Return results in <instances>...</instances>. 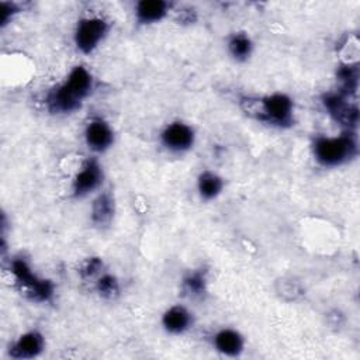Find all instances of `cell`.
I'll return each instance as SVG.
<instances>
[{
  "label": "cell",
  "instance_id": "cell-1",
  "mask_svg": "<svg viewBox=\"0 0 360 360\" xmlns=\"http://www.w3.org/2000/svg\"><path fill=\"white\" fill-rule=\"evenodd\" d=\"M91 89V73L84 66H75L66 80L48 94L46 105L53 114L73 112L90 94Z\"/></svg>",
  "mask_w": 360,
  "mask_h": 360
},
{
  "label": "cell",
  "instance_id": "cell-2",
  "mask_svg": "<svg viewBox=\"0 0 360 360\" xmlns=\"http://www.w3.org/2000/svg\"><path fill=\"white\" fill-rule=\"evenodd\" d=\"M242 111L266 124L280 128L291 127L294 122V104L292 100L283 93H274L264 97H242Z\"/></svg>",
  "mask_w": 360,
  "mask_h": 360
},
{
  "label": "cell",
  "instance_id": "cell-3",
  "mask_svg": "<svg viewBox=\"0 0 360 360\" xmlns=\"http://www.w3.org/2000/svg\"><path fill=\"white\" fill-rule=\"evenodd\" d=\"M312 150L319 165L325 167H336L354 159L359 153V146L353 131H345L338 136L315 138Z\"/></svg>",
  "mask_w": 360,
  "mask_h": 360
},
{
  "label": "cell",
  "instance_id": "cell-4",
  "mask_svg": "<svg viewBox=\"0 0 360 360\" xmlns=\"http://www.w3.org/2000/svg\"><path fill=\"white\" fill-rule=\"evenodd\" d=\"M10 274H13L15 283L21 287L22 292L38 302L51 301L53 297V284L49 280L35 276L28 263L18 257L11 262Z\"/></svg>",
  "mask_w": 360,
  "mask_h": 360
},
{
  "label": "cell",
  "instance_id": "cell-5",
  "mask_svg": "<svg viewBox=\"0 0 360 360\" xmlns=\"http://www.w3.org/2000/svg\"><path fill=\"white\" fill-rule=\"evenodd\" d=\"M108 32V22L101 17L82 18L75 30L73 39L82 53H91Z\"/></svg>",
  "mask_w": 360,
  "mask_h": 360
},
{
  "label": "cell",
  "instance_id": "cell-6",
  "mask_svg": "<svg viewBox=\"0 0 360 360\" xmlns=\"http://www.w3.org/2000/svg\"><path fill=\"white\" fill-rule=\"evenodd\" d=\"M322 103L336 122L343 125L346 131H353L359 122V110L357 105L350 101L349 96L342 93H329L323 96Z\"/></svg>",
  "mask_w": 360,
  "mask_h": 360
},
{
  "label": "cell",
  "instance_id": "cell-7",
  "mask_svg": "<svg viewBox=\"0 0 360 360\" xmlns=\"http://www.w3.org/2000/svg\"><path fill=\"white\" fill-rule=\"evenodd\" d=\"M103 181V170L96 159H87L72 181L75 197H84L100 187Z\"/></svg>",
  "mask_w": 360,
  "mask_h": 360
},
{
  "label": "cell",
  "instance_id": "cell-8",
  "mask_svg": "<svg viewBox=\"0 0 360 360\" xmlns=\"http://www.w3.org/2000/svg\"><path fill=\"white\" fill-rule=\"evenodd\" d=\"M194 131L188 124L176 121L169 124L160 134V141L170 152H186L194 143Z\"/></svg>",
  "mask_w": 360,
  "mask_h": 360
},
{
  "label": "cell",
  "instance_id": "cell-9",
  "mask_svg": "<svg viewBox=\"0 0 360 360\" xmlns=\"http://www.w3.org/2000/svg\"><path fill=\"white\" fill-rule=\"evenodd\" d=\"M84 141L93 152H104L114 142V132L111 127L98 117L91 118L84 128Z\"/></svg>",
  "mask_w": 360,
  "mask_h": 360
},
{
  "label": "cell",
  "instance_id": "cell-10",
  "mask_svg": "<svg viewBox=\"0 0 360 360\" xmlns=\"http://www.w3.org/2000/svg\"><path fill=\"white\" fill-rule=\"evenodd\" d=\"M45 346L44 336L38 330H30L21 335L10 347L8 354L13 359H32L37 357Z\"/></svg>",
  "mask_w": 360,
  "mask_h": 360
},
{
  "label": "cell",
  "instance_id": "cell-11",
  "mask_svg": "<svg viewBox=\"0 0 360 360\" xmlns=\"http://www.w3.org/2000/svg\"><path fill=\"white\" fill-rule=\"evenodd\" d=\"M170 10V4L165 0H141L135 4V18L142 25L162 21Z\"/></svg>",
  "mask_w": 360,
  "mask_h": 360
},
{
  "label": "cell",
  "instance_id": "cell-12",
  "mask_svg": "<svg viewBox=\"0 0 360 360\" xmlns=\"http://www.w3.org/2000/svg\"><path fill=\"white\" fill-rule=\"evenodd\" d=\"M212 343H214V347L219 353L229 356V357L239 356L245 347V340H243L242 335L238 330L229 329V328L218 330L214 335Z\"/></svg>",
  "mask_w": 360,
  "mask_h": 360
},
{
  "label": "cell",
  "instance_id": "cell-13",
  "mask_svg": "<svg viewBox=\"0 0 360 360\" xmlns=\"http://www.w3.org/2000/svg\"><path fill=\"white\" fill-rule=\"evenodd\" d=\"M163 328L173 335L184 333L193 325V316L183 305L170 307L162 316Z\"/></svg>",
  "mask_w": 360,
  "mask_h": 360
},
{
  "label": "cell",
  "instance_id": "cell-14",
  "mask_svg": "<svg viewBox=\"0 0 360 360\" xmlns=\"http://www.w3.org/2000/svg\"><path fill=\"white\" fill-rule=\"evenodd\" d=\"M114 197L110 191H103L97 195L91 205V221L94 225L103 228L108 226L114 217Z\"/></svg>",
  "mask_w": 360,
  "mask_h": 360
},
{
  "label": "cell",
  "instance_id": "cell-15",
  "mask_svg": "<svg viewBox=\"0 0 360 360\" xmlns=\"http://www.w3.org/2000/svg\"><path fill=\"white\" fill-rule=\"evenodd\" d=\"M224 188V180L214 172L205 170L198 176L197 190L202 200H214L217 198Z\"/></svg>",
  "mask_w": 360,
  "mask_h": 360
},
{
  "label": "cell",
  "instance_id": "cell-16",
  "mask_svg": "<svg viewBox=\"0 0 360 360\" xmlns=\"http://www.w3.org/2000/svg\"><path fill=\"white\" fill-rule=\"evenodd\" d=\"M338 80L340 82V91L345 96H352L356 93L357 90V83H359V69H357V63L353 62H346L342 63L338 68L336 72Z\"/></svg>",
  "mask_w": 360,
  "mask_h": 360
},
{
  "label": "cell",
  "instance_id": "cell-17",
  "mask_svg": "<svg viewBox=\"0 0 360 360\" xmlns=\"http://www.w3.org/2000/svg\"><path fill=\"white\" fill-rule=\"evenodd\" d=\"M228 51L235 60L243 62L252 55L253 44H252L250 38L248 37V34L235 32L228 39Z\"/></svg>",
  "mask_w": 360,
  "mask_h": 360
},
{
  "label": "cell",
  "instance_id": "cell-18",
  "mask_svg": "<svg viewBox=\"0 0 360 360\" xmlns=\"http://www.w3.org/2000/svg\"><path fill=\"white\" fill-rule=\"evenodd\" d=\"M96 290L101 297L112 300L120 294V283L112 274L101 273L96 278Z\"/></svg>",
  "mask_w": 360,
  "mask_h": 360
},
{
  "label": "cell",
  "instance_id": "cell-19",
  "mask_svg": "<svg viewBox=\"0 0 360 360\" xmlns=\"http://www.w3.org/2000/svg\"><path fill=\"white\" fill-rule=\"evenodd\" d=\"M184 288L193 297H200L207 290V280L202 271H191L183 280Z\"/></svg>",
  "mask_w": 360,
  "mask_h": 360
},
{
  "label": "cell",
  "instance_id": "cell-20",
  "mask_svg": "<svg viewBox=\"0 0 360 360\" xmlns=\"http://www.w3.org/2000/svg\"><path fill=\"white\" fill-rule=\"evenodd\" d=\"M101 269H103L101 259H98V257H89L83 263V266H82V269L79 271H80L82 278L90 280V278H97L101 274Z\"/></svg>",
  "mask_w": 360,
  "mask_h": 360
},
{
  "label": "cell",
  "instance_id": "cell-21",
  "mask_svg": "<svg viewBox=\"0 0 360 360\" xmlns=\"http://www.w3.org/2000/svg\"><path fill=\"white\" fill-rule=\"evenodd\" d=\"M0 11H1V25H6L8 20L18 11L17 6L14 3H1L0 4Z\"/></svg>",
  "mask_w": 360,
  "mask_h": 360
}]
</instances>
